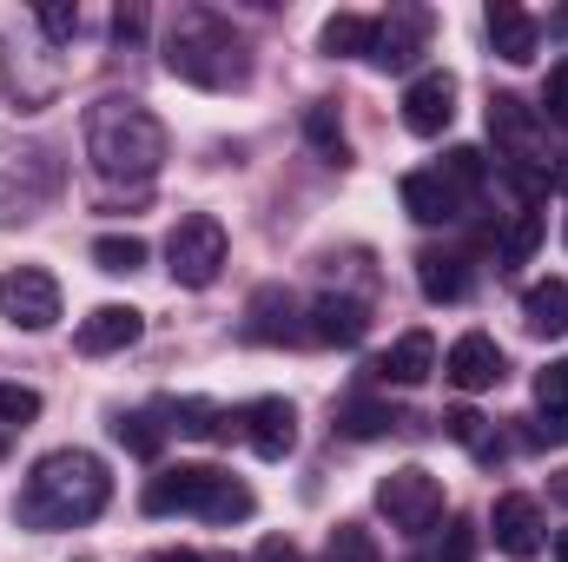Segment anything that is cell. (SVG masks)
<instances>
[{
  "label": "cell",
  "mask_w": 568,
  "mask_h": 562,
  "mask_svg": "<svg viewBox=\"0 0 568 562\" xmlns=\"http://www.w3.org/2000/svg\"><path fill=\"white\" fill-rule=\"evenodd\" d=\"M113 503V476L93 450H47L27 470L20 490V523L27 530H80Z\"/></svg>",
  "instance_id": "obj_1"
},
{
  "label": "cell",
  "mask_w": 568,
  "mask_h": 562,
  "mask_svg": "<svg viewBox=\"0 0 568 562\" xmlns=\"http://www.w3.org/2000/svg\"><path fill=\"white\" fill-rule=\"evenodd\" d=\"M165 67L185 80V87H205V93H232V87H252V40L212 13V7H185L165 33Z\"/></svg>",
  "instance_id": "obj_2"
},
{
  "label": "cell",
  "mask_w": 568,
  "mask_h": 562,
  "mask_svg": "<svg viewBox=\"0 0 568 562\" xmlns=\"http://www.w3.org/2000/svg\"><path fill=\"white\" fill-rule=\"evenodd\" d=\"M87 159L100 179H133L145 192V179L165 165V127L145 100H100L87 113Z\"/></svg>",
  "instance_id": "obj_3"
},
{
  "label": "cell",
  "mask_w": 568,
  "mask_h": 562,
  "mask_svg": "<svg viewBox=\"0 0 568 562\" xmlns=\"http://www.w3.org/2000/svg\"><path fill=\"white\" fill-rule=\"evenodd\" d=\"M145 516H205V523H245L258 510V496L219 470V463H165L159 476H145L140 490Z\"/></svg>",
  "instance_id": "obj_4"
},
{
  "label": "cell",
  "mask_w": 568,
  "mask_h": 562,
  "mask_svg": "<svg viewBox=\"0 0 568 562\" xmlns=\"http://www.w3.org/2000/svg\"><path fill=\"white\" fill-rule=\"evenodd\" d=\"M165 272H172V284H185V291H205V284L225 272V225L212 212H185L172 225V239H165Z\"/></svg>",
  "instance_id": "obj_5"
},
{
  "label": "cell",
  "mask_w": 568,
  "mask_h": 562,
  "mask_svg": "<svg viewBox=\"0 0 568 562\" xmlns=\"http://www.w3.org/2000/svg\"><path fill=\"white\" fill-rule=\"evenodd\" d=\"M377 510L390 516V530L424 536V530H436V523H443V476H429L424 463L390 470V476L377 483Z\"/></svg>",
  "instance_id": "obj_6"
},
{
  "label": "cell",
  "mask_w": 568,
  "mask_h": 562,
  "mask_svg": "<svg viewBox=\"0 0 568 562\" xmlns=\"http://www.w3.org/2000/svg\"><path fill=\"white\" fill-rule=\"evenodd\" d=\"M0 318L20 324V331H47L60 324V279L40 272V265H13L0 279Z\"/></svg>",
  "instance_id": "obj_7"
},
{
  "label": "cell",
  "mask_w": 568,
  "mask_h": 562,
  "mask_svg": "<svg viewBox=\"0 0 568 562\" xmlns=\"http://www.w3.org/2000/svg\"><path fill=\"white\" fill-rule=\"evenodd\" d=\"M297 318H304V311H297V298H291L284 284H258L252 304H245L239 338H245V344H297V338H304Z\"/></svg>",
  "instance_id": "obj_8"
},
{
  "label": "cell",
  "mask_w": 568,
  "mask_h": 562,
  "mask_svg": "<svg viewBox=\"0 0 568 562\" xmlns=\"http://www.w3.org/2000/svg\"><path fill=\"white\" fill-rule=\"evenodd\" d=\"M424 40H429V13L424 7H397V13H384L377 33H371V67L404 73V67H417Z\"/></svg>",
  "instance_id": "obj_9"
},
{
  "label": "cell",
  "mask_w": 568,
  "mask_h": 562,
  "mask_svg": "<svg viewBox=\"0 0 568 562\" xmlns=\"http://www.w3.org/2000/svg\"><path fill=\"white\" fill-rule=\"evenodd\" d=\"M449 120H456V80H449L443 67H429V73H417V80L404 87V127H410L417 140H436Z\"/></svg>",
  "instance_id": "obj_10"
},
{
  "label": "cell",
  "mask_w": 568,
  "mask_h": 562,
  "mask_svg": "<svg viewBox=\"0 0 568 562\" xmlns=\"http://www.w3.org/2000/svg\"><path fill=\"white\" fill-rule=\"evenodd\" d=\"M239 430H245V443H252L265 463H284L291 443H297V411H291V398H252V404L239 411Z\"/></svg>",
  "instance_id": "obj_11"
},
{
  "label": "cell",
  "mask_w": 568,
  "mask_h": 562,
  "mask_svg": "<svg viewBox=\"0 0 568 562\" xmlns=\"http://www.w3.org/2000/svg\"><path fill=\"white\" fill-rule=\"evenodd\" d=\"M489 536H496L503 556H516V562L536 556V550H542V503L523 496V490L496 496V510H489Z\"/></svg>",
  "instance_id": "obj_12"
},
{
  "label": "cell",
  "mask_w": 568,
  "mask_h": 562,
  "mask_svg": "<svg viewBox=\"0 0 568 562\" xmlns=\"http://www.w3.org/2000/svg\"><path fill=\"white\" fill-rule=\"evenodd\" d=\"M145 318L133 304H93L87 318H80V331H73V351L80 358H113V351H126V344H140Z\"/></svg>",
  "instance_id": "obj_13"
},
{
  "label": "cell",
  "mask_w": 568,
  "mask_h": 562,
  "mask_svg": "<svg viewBox=\"0 0 568 562\" xmlns=\"http://www.w3.org/2000/svg\"><path fill=\"white\" fill-rule=\"evenodd\" d=\"M443 378L456 384V391H496L503 384V351H496V338H483V331H463L456 344H449V358H443Z\"/></svg>",
  "instance_id": "obj_14"
},
{
  "label": "cell",
  "mask_w": 568,
  "mask_h": 562,
  "mask_svg": "<svg viewBox=\"0 0 568 562\" xmlns=\"http://www.w3.org/2000/svg\"><path fill=\"white\" fill-rule=\"evenodd\" d=\"M304 318H311V324H304V338H317V344H337V351L364 344V331H371V304H364V298H344V291L317 298Z\"/></svg>",
  "instance_id": "obj_15"
},
{
  "label": "cell",
  "mask_w": 568,
  "mask_h": 562,
  "mask_svg": "<svg viewBox=\"0 0 568 562\" xmlns=\"http://www.w3.org/2000/svg\"><path fill=\"white\" fill-rule=\"evenodd\" d=\"M483 27H489V47H496L509 67H529V60H536V40H542V33H536V20H529L516 0H489Z\"/></svg>",
  "instance_id": "obj_16"
},
{
  "label": "cell",
  "mask_w": 568,
  "mask_h": 562,
  "mask_svg": "<svg viewBox=\"0 0 568 562\" xmlns=\"http://www.w3.org/2000/svg\"><path fill=\"white\" fill-rule=\"evenodd\" d=\"M397 199H404V212H410L417 225H449V219L463 212V199L449 192V179H443V172H404Z\"/></svg>",
  "instance_id": "obj_17"
},
{
  "label": "cell",
  "mask_w": 568,
  "mask_h": 562,
  "mask_svg": "<svg viewBox=\"0 0 568 562\" xmlns=\"http://www.w3.org/2000/svg\"><path fill=\"white\" fill-rule=\"evenodd\" d=\"M536 113H529V100H516V93H496L489 100V140L503 145L509 159H536Z\"/></svg>",
  "instance_id": "obj_18"
},
{
  "label": "cell",
  "mask_w": 568,
  "mask_h": 562,
  "mask_svg": "<svg viewBox=\"0 0 568 562\" xmlns=\"http://www.w3.org/2000/svg\"><path fill=\"white\" fill-rule=\"evenodd\" d=\"M429 371H436V338H429V331H404V338L377 358V378H384V384H404V391L424 384Z\"/></svg>",
  "instance_id": "obj_19"
},
{
  "label": "cell",
  "mask_w": 568,
  "mask_h": 562,
  "mask_svg": "<svg viewBox=\"0 0 568 562\" xmlns=\"http://www.w3.org/2000/svg\"><path fill=\"white\" fill-rule=\"evenodd\" d=\"M417 284L429 304H456V298H469V259L429 245V252H417Z\"/></svg>",
  "instance_id": "obj_20"
},
{
  "label": "cell",
  "mask_w": 568,
  "mask_h": 562,
  "mask_svg": "<svg viewBox=\"0 0 568 562\" xmlns=\"http://www.w3.org/2000/svg\"><path fill=\"white\" fill-rule=\"evenodd\" d=\"M536 411H542L536 436H542V443H568V358H556V364L536 378Z\"/></svg>",
  "instance_id": "obj_21"
},
{
  "label": "cell",
  "mask_w": 568,
  "mask_h": 562,
  "mask_svg": "<svg viewBox=\"0 0 568 562\" xmlns=\"http://www.w3.org/2000/svg\"><path fill=\"white\" fill-rule=\"evenodd\" d=\"M523 324L536 338H568V284L562 279H542L523 291Z\"/></svg>",
  "instance_id": "obj_22"
},
{
  "label": "cell",
  "mask_w": 568,
  "mask_h": 562,
  "mask_svg": "<svg viewBox=\"0 0 568 562\" xmlns=\"http://www.w3.org/2000/svg\"><path fill=\"white\" fill-rule=\"evenodd\" d=\"M371 33H377V20H371V13H331V20L317 27V47H324L331 60H351V53H364V60H371Z\"/></svg>",
  "instance_id": "obj_23"
},
{
  "label": "cell",
  "mask_w": 568,
  "mask_h": 562,
  "mask_svg": "<svg viewBox=\"0 0 568 562\" xmlns=\"http://www.w3.org/2000/svg\"><path fill=\"white\" fill-rule=\"evenodd\" d=\"M165 418L179 423V436H199V443H225L232 436V411H219L205 398H179V404H165Z\"/></svg>",
  "instance_id": "obj_24"
},
{
  "label": "cell",
  "mask_w": 568,
  "mask_h": 562,
  "mask_svg": "<svg viewBox=\"0 0 568 562\" xmlns=\"http://www.w3.org/2000/svg\"><path fill=\"white\" fill-rule=\"evenodd\" d=\"M337 430H344L351 443H371V436L397 430V411H390L384 398H344V404H337Z\"/></svg>",
  "instance_id": "obj_25"
},
{
  "label": "cell",
  "mask_w": 568,
  "mask_h": 562,
  "mask_svg": "<svg viewBox=\"0 0 568 562\" xmlns=\"http://www.w3.org/2000/svg\"><path fill=\"white\" fill-rule=\"evenodd\" d=\"M93 265H100L106 279H133L145 265V239L140 232H100V239H93Z\"/></svg>",
  "instance_id": "obj_26"
},
{
  "label": "cell",
  "mask_w": 568,
  "mask_h": 562,
  "mask_svg": "<svg viewBox=\"0 0 568 562\" xmlns=\"http://www.w3.org/2000/svg\"><path fill=\"white\" fill-rule=\"evenodd\" d=\"M304 140L317 145V159L351 165V140H344V120H337V107H331V100H317V107L304 113Z\"/></svg>",
  "instance_id": "obj_27"
},
{
  "label": "cell",
  "mask_w": 568,
  "mask_h": 562,
  "mask_svg": "<svg viewBox=\"0 0 568 562\" xmlns=\"http://www.w3.org/2000/svg\"><path fill=\"white\" fill-rule=\"evenodd\" d=\"M113 436L133 450V456H159L165 450V430H159V411H120L113 418Z\"/></svg>",
  "instance_id": "obj_28"
},
{
  "label": "cell",
  "mask_w": 568,
  "mask_h": 562,
  "mask_svg": "<svg viewBox=\"0 0 568 562\" xmlns=\"http://www.w3.org/2000/svg\"><path fill=\"white\" fill-rule=\"evenodd\" d=\"M436 172H443V179H449V192H456V199H463V192H476V185H483V179H489V159H483V152H476V145H449V152H443V165H436Z\"/></svg>",
  "instance_id": "obj_29"
},
{
  "label": "cell",
  "mask_w": 568,
  "mask_h": 562,
  "mask_svg": "<svg viewBox=\"0 0 568 562\" xmlns=\"http://www.w3.org/2000/svg\"><path fill=\"white\" fill-rule=\"evenodd\" d=\"M324 562H384V550H377V536L364 523H337L331 543H324Z\"/></svg>",
  "instance_id": "obj_30"
},
{
  "label": "cell",
  "mask_w": 568,
  "mask_h": 562,
  "mask_svg": "<svg viewBox=\"0 0 568 562\" xmlns=\"http://www.w3.org/2000/svg\"><path fill=\"white\" fill-rule=\"evenodd\" d=\"M443 430H449V436H456V443H469V450H476V456H483V463H496V456H503V443H489V423L476 418V411H469V404H456V411H449V418H443Z\"/></svg>",
  "instance_id": "obj_31"
},
{
  "label": "cell",
  "mask_w": 568,
  "mask_h": 562,
  "mask_svg": "<svg viewBox=\"0 0 568 562\" xmlns=\"http://www.w3.org/2000/svg\"><path fill=\"white\" fill-rule=\"evenodd\" d=\"M536 245H542V212H516V225L503 232V265H529Z\"/></svg>",
  "instance_id": "obj_32"
},
{
  "label": "cell",
  "mask_w": 568,
  "mask_h": 562,
  "mask_svg": "<svg viewBox=\"0 0 568 562\" xmlns=\"http://www.w3.org/2000/svg\"><path fill=\"white\" fill-rule=\"evenodd\" d=\"M33 418H40V391H27V384H0V430H27Z\"/></svg>",
  "instance_id": "obj_33"
},
{
  "label": "cell",
  "mask_w": 568,
  "mask_h": 562,
  "mask_svg": "<svg viewBox=\"0 0 568 562\" xmlns=\"http://www.w3.org/2000/svg\"><path fill=\"white\" fill-rule=\"evenodd\" d=\"M33 20H40V33H47V40H73L80 7H73V0H40V7H33Z\"/></svg>",
  "instance_id": "obj_34"
},
{
  "label": "cell",
  "mask_w": 568,
  "mask_h": 562,
  "mask_svg": "<svg viewBox=\"0 0 568 562\" xmlns=\"http://www.w3.org/2000/svg\"><path fill=\"white\" fill-rule=\"evenodd\" d=\"M503 172H509V185L523 192V199H542L549 192V159L536 165V159H503Z\"/></svg>",
  "instance_id": "obj_35"
},
{
  "label": "cell",
  "mask_w": 568,
  "mask_h": 562,
  "mask_svg": "<svg viewBox=\"0 0 568 562\" xmlns=\"http://www.w3.org/2000/svg\"><path fill=\"white\" fill-rule=\"evenodd\" d=\"M542 113H549L556 127H568V60H562V67H549V87H542Z\"/></svg>",
  "instance_id": "obj_36"
},
{
  "label": "cell",
  "mask_w": 568,
  "mask_h": 562,
  "mask_svg": "<svg viewBox=\"0 0 568 562\" xmlns=\"http://www.w3.org/2000/svg\"><path fill=\"white\" fill-rule=\"evenodd\" d=\"M140 33H145V7H120V13H113V40H120V47H133Z\"/></svg>",
  "instance_id": "obj_37"
},
{
  "label": "cell",
  "mask_w": 568,
  "mask_h": 562,
  "mask_svg": "<svg viewBox=\"0 0 568 562\" xmlns=\"http://www.w3.org/2000/svg\"><path fill=\"white\" fill-rule=\"evenodd\" d=\"M252 562H304V550H297L291 536H265V543L252 550Z\"/></svg>",
  "instance_id": "obj_38"
},
{
  "label": "cell",
  "mask_w": 568,
  "mask_h": 562,
  "mask_svg": "<svg viewBox=\"0 0 568 562\" xmlns=\"http://www.w3.org/2000/svg\"><path fill=\"white\" fill-rule=\"evenodd\" d=\"M417 562H469V530H449V550L443 556H417Z\"/></svg>",
  "instance_id": "obj_39"
},
{
  "label": "cell",
  "mask_w": 568,
  "mask_h": 562,
  "mask_svg": "<svg viewBox=\"0 0 568 562\" xmlns=\"http://www.w3.org/2000/svg\"><path fill=\"white\" fill-rule=\"evenodd\" d=\"M145 562H219V556H199V550H152Z\"/></svg>",
  "instance_id": "obj_40"
},
{
  "label": "cell",
  "mask_w": 568,
  "mask_h": 562,
  "mask_svg": "<svg viewBox=\"0 0 568 562\" xmlns=\"http://www.w3.org/2000/svg\"><path fill=\"white\" fill-rule=\"evenodd\" d=\"M549 185H562V192H568V152L556 159V165H549Z\"/></svg>",
  "instance_id": "obj_41"
},
{
  "label": "cell",
  "mask_w": 568,
  "mask_h": 562,
  "mask_svg": "<svg viewBox=\"0 0 568 562\" xmlns=\"http://www.w3.org/2000/svg\"><path fill=\"white\" fill-rule=\"evenodd\" d=\"M549 490H556V496L568 503V470H556V483H549Z\"/></svg>",
  "instance_id": "obj_42"
},
{
  "label": "cell",
  "mask_w": 568,
  "mask_h": 562,
  "mask_svg": "<svg viewBox=\"0 0 568 562\" xmlns=\"http://www.w3.org/2000/svg\"><path fill=\"white\" fill-rule=\"evenodd\" d=\"M556 562H568V530H562V536H556Z\"/></svg>",
  "instance_id": "obj_43"
},
{
  "label": "cell",
  "mask_w": 568,
  "mask_h": 562,
  "mask_svg": "<svg viewBox=\"0 0 568 562\" xmlns=\"http://www.w3.org/2000/svg\"><path fill=\"white\" fill-rule=\"evenodd\" d=\"M80 562H87V556H80Z\"/></svg>",
  "instance_id": "obj_44"
},
{
  "label": "cell",
  "mask_w": 568,
  "mask_h": 562,
  "mask_svg": "<svg viewBox=\"0 0 568 562\" xmlns=\"http://www.w3.org/2000/svg\"><path fill=\"white\" fill-rule=\"evenodd\" d=\"M562 232H568V225H562Z\"/></svg>",
  "instance_id": "obj_45"
}]
</instances>
